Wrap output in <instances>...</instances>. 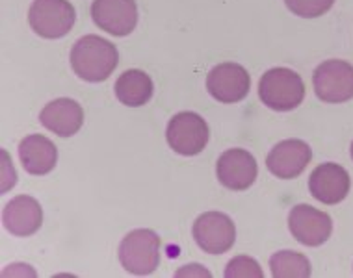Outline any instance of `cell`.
Returning <instances> with one entry per match:
<instances>
[{"instance_id":"cell-5","label":"cell","mask_w":353,"mask_h":278,"mask_svg":"<svg viewBox=\"0 0 353 278\" xmlns=\"http://www.w3.org/2000/svg\"><path fill=\"white\" fill-rule=\"evenodd\" d=\"M210 138L207 121L195 111H181L171 117L165 130L168 145L181 156H195L205 151Z\"/></svg>"},{"instance_id":"cell-4","label":"cell","mask_w":353,"mask_h":278,"mask_svg":"<svg viewBox=\"0 0 353 278\" xmlns=\"http://www.w3.org/2000/svg\"><path fill=\"white\" fill-rule=\"evenodd\" d=\"M77 21V12L69 0H34L28 12V23L37 36L60 39L68 36Z\"/></svg>"},{"instance_id":"cell-17","label":"cell","mask_w":353,"mask_h":278,"mask_svg":"<svg viewBox=\"0 0 353 278\" xmlns=\"http://www.w3.org/2000/svg\"><path fill=\"white\" fill-rule=\"evenodd\" d=\"M114 89L119 103L130 108H138L151 100L154 85L147 73L140 69H128L117 78Z\"/></svg>"},{"instance_id":"cell-20","label":"cell","mask_w":353,"mask_h":278,"mask_svg":"<svg viewBox=\"0 0 353 278\" xmlns=\"http://www.w3.org/2000/svg\"><path fill=\"white\" fill-rule=\"evenodd\" d=\"M227 278H262V269L259 261L250 256H236L225 267Z\"/></svg>"},{"instance_id":"cell-12","label":"cell","mask_w":353,"mask_h":278,"mask_svg":"<svg viewBox=\"0 0 353 278\" xmlns=\"http://www.w3.org/2000/svg\"><path fill=\"white\" fill-rule=\"evenodd\" d=\"M312 151L309 143L301 139H285L270 151L266 158V167L281 180L298 178L311 162Z\"/></svg>"},{"instance_id":"cell-10","label":"cell","mask_w":353,"mask_h":278,"mask_svg":"<svg viewBox=\"0 0 353 278\" xmlns=\"http://www.w3.org/2000/svg\"><path fill=\"white\" fill-rule=\"evenodd\" d=\"M216 175L221 186L232 191L250 189L259 175L255 156L244 149H229L219 156L216 164Z\"/></svg>"},{"instance_id":"cell-11","label":"cell","mask_w":353,"mask_h":278,"mask_svg":"<svg viewBox=\"0 0 353 278\" xmlns=\"http://www.w3.org/2000/svg\"><path fill=\"white\" fill-rule=\"evenodd\" d=\"M92 19L101 30L112 36H128L138 25L136 0H93Z\"/></svg>"},{"instance_id":"cell-1","label":"cell","mask_w":353,"mask_h":278,"mask_svg":"<svg viewBox=\"0 0 353 278\" xmlns=\"http://www.w3.org/2000/svg\"><path fill=\"white\" fill-rule=\"evenodd\" d=\"M69 60L79 78L95 84V82H104L116 71L119 63V52L114 43L90 34L74 43Z\"/></svg>"},{"instance_id":"cell-18","label":"cell","mask_w":353,"mask_h":278,"mask_svg":"<svg viewBox=\"0 0 353 278\" xmlns=\"http://www.w3.org/2000/svg\"><path fill=\"white\" fill-rule=\"evenodd\" d=\"M270 269L274 278H307L311 277V261L307 256L292 250H281L270 258Z\"/></svg>"},{"instance_id":"cell-14","label":"cell","mask_w":353,"mask_h":278,"mask_svg":"<svg viewBox=\"0 0 353 278\" xmlns=\"http://www.w3.org/2000/svg\"><path fill=\"white\" fill-rule=\"evenodd\" d=\"M2 223L12 236H34L43 223L41 204L30 195H19L4 206Z\"/></svg>"},{"instance_id":"cell-19","label":"cell","mask_w":353,"mask_h":278,"mask_svg":"<svg viewBox=\"0 0 353 278\" xmlns=\"http://www.w3.org/2000/svg\"><path fill=\"white\" fill-rule=\"evenodd\" d=\"M285 4L298 17L314 19L327 13L335 4V0H285Z\"/></svg>"},{"instance_id":"cell-23","label":"cell","mask_w":353,"mask_h":278,"mask_svg":"<svg viewBox=\"0 0 353 278\" xmlns=\"http://www.w3.org/2000/svg\"><path fill=\"white\" fill-rule=\"evenodd\" d=\"M352 160H353V143H352Z\"/></svg>"},{"instance_id":"cell-3","label":"cell","mask_w":353,"mask_h":278,"mask_svg":"<svg viewBox=\"0 0 353 278\" xmlns=\"http://www.w3.org/2000/svg\"><path fill=\"white\" fill-rule=\"evenodd\" d=\"M119 261L125 271L143 277L160 266V237L149 228L128 232L119 245Z\"/></svg>"},{"instance_id":"cell-22","label":"cell","mask_w":353,"mask_h":278,"mask_svg":"<svg viewBox=\"0 0 353 278\" xmlns=\"http://www.w3.org/2000/svg\"><path fill=\"white\" fill-rule=\"evenodd\" d=\"M192 275L210 277V271H207V269L199 266V264H192V266H184L183 269H179V271L175 272V277H192Z\"/></svg>"},{"instance_id":"cell-8","label":"cell","mask_w":353,"mask_h":278,"mask_svg":"<svg viewBox=\"0 0 353 278\" xmlns=\"http://www.w3.org/2000/svg\"><path fill=\"white\" fill-rule=\"evenodd\" d=\"M288 228L301 245L320 247L331 237L333 221L322 210L309 204H298L288 213Z\"/></svg>"},{"instance_id":"cell-15","label":"cell","mask_w":353,"mask_h":278,"mask_svg":"<svg viewBox=\"0 0 353 278\" xmlns=\"http://www.w3.org/2000/svg\"><path fill=\"white\" fill-rule=\"evenodd\" d=\"M39 122L60 138H71L84 122V109L73 98H56L39 114Z\"/></svg>"},{"instance_id":"cell-16","label":"cell","mask_w":353,"mask_h":278,"mask_svg":"<svg viewBox=\"0 0 353 278\" xmlns=\"http://www.w3.org/2000/svg\"><path fill=\"white\" fill-rule=\"evenodd\" d=\"M19 158L26 173L41 176L49 175L56 167L58 151L49 138L41 133H32L19 143Z\"/></svg>"},{"instance_id":"cell-21","label":"cell","mask_w":353,"mask_h":278,"mask_svg":"<svg viewBox=\"0 0 353 278\" xmlns=\"http://www.w3.org/2000/svg\"><path fill=\"white\" fill-rule=\"evenodd\" d=\"M2 160H4V164H2V193H6L8 189H12L15 186L17 175H15V169H13L6 151H2Z\"/></svg>"},{"instance_id":"cell-7","label":"cell","mask_w":353,"mask_h":278,"mask_svg":"<svg viewBox=\"0 0 353 278\" xmlns=\"http://www.w3.org/2000/svg\"><path fill=\"white\" fill-rule=\"evenodd\" d=\"M195 243L208 254H223L236 242V228L227 213L207 212L195 219L192 228Z\"/></svg>"},{"instance_id":"cell-9","label":"cell","mask_w":353,"mask_h":278,"mask_svg":"<svg viewBox=\"0 0 353 278\" xmlns=\"http://www.w3.org/2000/svg\"><path fill=\"white\" fill-rule=\"evenodd\" d=\"M251 87L250 73L240 63H219L208 73L207 89L218 103L234 104L248 97Z\"/></svg>"},{"instance_id":"cell-2","label":"cell","mask_w":353,"mask_h":278,"mask_svg":"<svg viewBox=\"0 0 353 278\" xmlns=\"http://www.w3.org/2000/svg\"><path fill=\"white\" fill-rule=\"evenodd\" d=\"M259 97L275 111L296 109L305 98V84L301 76L292 69L274 67L262 74L259 82Z\"/></svg>"},{"instance_id":"cell-13","label":"cell","mask_w":353,"mask_h":278,"mask_svg":"<svg viewBox=\"0 0 353 278\" xmlns=\"http://www.w3.org/2000/svg\"><path fill=\"white\" fill-rule=\"evenodd\" d=\"M350 175L347 171L339 164H322L311 173L309 178V191L318 202L323 204H339L346 199L350 193Z\"/></svg>"},{"instance_id":"cell-6","label":"cell","mask_w":353,"mask_h":278,"mask_svg":"<svg viewBox=\"0 0 353 278\" xmlns=\"http://www.w3.org/2000/svg\"><path fill=\"white\" fill-rule=\"evenodd\" d=\"M312 85L322 103H347L353 98V65L342 60L323 61L312 73Z\"/></svg>"}]
</instances>
